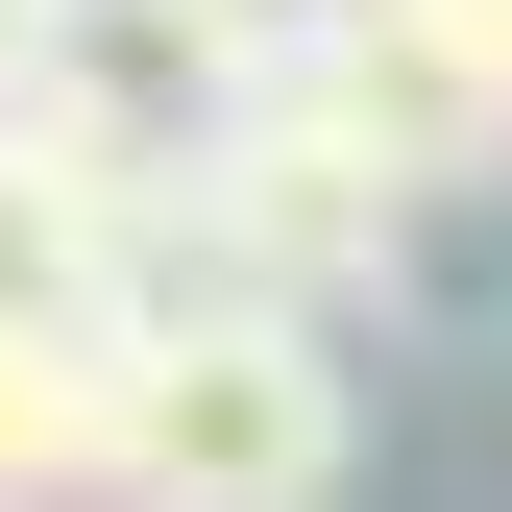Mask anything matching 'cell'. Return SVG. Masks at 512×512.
Instances as JSON below:
<instances>
[{
	"label": "cell",
	"mask_w": 512,
	"mask_h": 512,
	"mask_svg": "<svg viewBox=\"0 0 512 512\" xmlns=\"http://www.w3.org/2000/svg\"><path fill=\"white\" fill-rule=\"evenodd\" d=\"M25 25H49V0H0V74H25Z\"/></svg>",
	"instance_id": "obj_5"
},
{
	"label": "cell",
	"mask_w": 512,
	"mask_h": 512,
	"mask_svg": "<svg viewBox=\"0 0 512 512\" xmlns=\"http://www.w3.org/2000/svg\"><path fill=\"white\" fill-rule=\"evenodd\" d=\"M244 98V0H49L25 74H0V122H25L74 196H171V171L220 147Z\"/></svg>",
	"instance_id": "obj_2"
},
{
	"label": "cell",
	"mask_w": 512,
	"mask_h": 512,
	"mask_svg": "<svg viewBox=\"0 0 512 512\" xmlns=\"http://www.w3.org/2000/svg\"><path fill=\"white\" fill-rule=\"evenodd\" d=\"M98 439H122V317L74 269H0V512L98 488Z\"/></svg>",
	"instance_id": "obj_4"
},
{
	"label": "cell",
	"mask_w": 512,
	"mask_h": 512,
	"mask_svg": "<svg viewBox=\"0 0 512 512\" xmlns=\"http://www.w3.org/2000/svg\"><path fill=\"white\" fill-rule=\"evenodd\" d=\"M342 317H391V342H512V147H415L391 196H366Z\"/></svg>",
	"instance_id": "obj_3"
},
{
	"label": "cell",
	"mask_w": 512,
	"mask_h": 512,
	"mask_svg": "<svg viewBox=\"0 0 512 512\" xmlns=\"http://www.w3.org/2000/svg\"><path fill=\"white\" fill-rule=\"evenodd\" d=\"M342 464H366V366L317 293H171L122 342V439H98L122 512H342Z\"/></svg>",
	"instance_id": "obj_1"
}]
</instances>
